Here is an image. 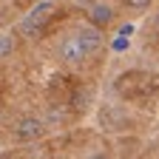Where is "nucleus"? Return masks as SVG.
I'll list each match as a JSON object with an SVG mask.
<instances>
[{"label": "nucleus", "mask_w": 159, "mask_h": 159, "mask_svg": "<svg viewBox=\"0 0 159 159\" xmlns=\"http://www.w3.org/2000/svg\"><path fill=\"white\" fill-rule=\"evenodd\" d=\"M54 11H57L54 0H40V3H37V6H34V9L29 11V17H26V20H29L31 26L43 29V26L48 23V20H51V14H54Z\"/></svg>", "instance_id": "obj_2"}, {"label": "nucleus", "mask_w": 159, "mask_h": 159, "mask_svg": "<svg viewBox=\"0 0 159 159\" xmlns=\"http://www.w3.org/2000/svg\"><path fill=\"white\" fill-rule=\"evenodd\" d=\"M91 97H94V91H91L88 85H85V88L80 85V88L74 91V97H71V108H74V111H85V108L91 105Z\"/></svg>", "instance_id": "obj_7"}, {"label": "nucleus", "mask_w": 159, "mask_h": 159, "mask_svg": "<svg viewBox=\"0 0 159 159\" xmlns=\"http://www.w3.org/2000/svg\"><path fill=\"white\" fill-rule=\"evenodd\" d=\"M99 122H102L105 131H119V128L125 125V116H122V111H119V108L105 105L102 111H99Z\"/></svg>", "instance_id": "obj_6"}, {"label": "nucleus", "mask_w": 159, "mask_h": 159, "mask_svg": "<svg viewBox=\"0 0 159 159\" xmlns=\"http://www.w3.org/2000/svg\"><path fill=\"white\" fill-rule=\"evenodd\" d=\"M131 34H134V26H131V23H125L122 29H119V37H125V40H128Z\"/></svg>", "instance_id": "obj_12"}, {"label": "nucleus", "mask_w": 159, "mask_h": 159, "mask_svg": "<svg viewBox=\"0 0 159 159\" xmlns=\"http://www.w3.org/2000/svg\"><path fill=\"white\" fill-rule=\"evenodd\" d=\"M148 3H151V0H125V6H128V9H145Z\"/></svg>", "instance_id": "obj_10"}, {"label": "nucleus", "mask_w": 159, "mask_h": 159, "mask_svg": "<svg viewBox=\"0 0 159 159\" xmlns=\"http://www.w3.org/2000/svg\"><path fill=\"white\" fill-rule=\"evenodd\" d=\"M77 37H80V43H83L85 54H97L99 48H102V31H99L97 26H83Z\"/></svg>", "instance_id": "obj_3"}, {"label": "nucleus", "mask_w": 159, "mask_h": 159, "mask_svg": "<svg viewBox=\"0 0 159 159\" xmlns=\"http://www.w3.org/2000/svg\"><path fill=\"white\" fill-rule=\"evenodd\" d=\"M11 51H14V40L9 34H0V60H6Z\"/></svg>", "instance_id": "obj_8"}, {"label": "nucleus", "mask_w": 159, "mask_h": 159, "mask_svg": "<svg viewBox=\"0 0 159 159\" xmlns=\"http://www.w3.org/2000/svg\"><path fill=\"white\" fill-rule=\"evenodd\" d=\"M88 54L83 48V43H80V37H66L63 43H60V60H66V63H83Z\"/></svg>", "instance_id": "obj_1"}, {"label": "nucleus", "mask_w": 159, "mask_h": 159, "mask_svg": "<svg viewBox=\"0 0 159 159\" xmlns=\"http://www.w3.org/2000/svg\"><path fill=\"white\" fill-rule=\"evenodd\" d=\"M20 31L29 34V37H37V34H40V29H37V26H31L29 20H23V23H20Z\"/></svg>", "instance_id": "obj_9"}, {"label": "nucleus", "mask_w": 159, "mask_h": 159, "mask_svg": "<svg viewBox=\"0 0 159 159\" xmlns=\"http://www.w3.org/2000/svg\"><path fill=\"white\" fill-rule=\"evenodd\" d=\"M88 17H91V23L102 31V29H108V26L114 23V9H111L108 3H94L91 11H88Z\"/></svg>", "instance_id": "obj_5"}, {"label": "nucleus", "mask_w": 159, "mask_h": 159, "mask_svg": "<svg viewBox=\"0 0 159 159\" xmlns=\"http://www.w3.org/2000/svg\"><path fill=\"white\" fill-rule=\"evenodd\" d=\"M40 134H43V119H37V116H26V119H20L14 125L17 139H37Z\"/></svg>", "instance_id": "obj_4"}, {"label": "nucleus", "mask_w": 159, "mask_h": 159, "mask_svg": "<svg viewBox=\"0 0 159 159\" xmlns=\"http://www.w3.org/2000/svg\"><path fill=\"white\" fill-rule=\"evenodd\" d=\"M91 159H105V156H102V153H97V156H91Z\"/></svg>", "instance_id": "obj_13"}, {"label": "nucleus", "mask_w": 159, "mask_h": 159, "mask_svg": "<svg viewBox=\"0 0 159 159\" xmlns=\"http://www.w3.org/2000/svg\"><path fill=\"white\" fill-rule=\"evenodd\" d=\"M125 48H128V40L125 37H116L114 40V51H125Z\"/></svg>", "instance_id": "obj_11"}]
</instances>
